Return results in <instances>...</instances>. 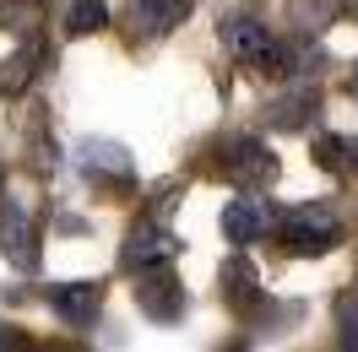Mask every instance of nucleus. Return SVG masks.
Masks as SVG:
<instances>
[{"instance_id":"obj_19","label":"nucleus","mask_w":358,"mask_h":352,"mask_svg":"<svg viewBox=\"0 0 358 352\" xmlns=\"http://www.w3.org/2000/svg\"><path fill=\"white\" fill-rule=\"evenodd\" d=\"M336 6H342V11H348V17H358V0H336Z\"/></svg>"},{"instance_id":"obj_14","label":"nucleus","mask_w":358,"mask_h":352,"mask_svg":"<svg viewBox=\"0 0 358 352\" xmlns=\"http://www.w3.org/2000/svg\"><path fill=\"white\" fill-rule=\"evenodd\" d=\"M255 66H261V76H271V82H293V76L304 71V44H299V38H271Z\"/></svg>"},{"instance_id":"obj_17","label":"nucleus","mask_w":358,"mask_h":352,"mask_svg":"<svg viewBox=\"0 0 358 352\" xmlns=\"http://www.w3.org/2000/svg\"><path fill=\"white\" fill-rule=\"evenodd\" d=\"M315 163L326 174H342L348 168V152H342V135H315Z\"/></svg>"},{"instance_id":"obj_2","label":"nucleus","mask_w":358,"mask_h":352,"mask_svg":"<svg viewBox=\"0 0 358 352\" xmlns=\"http://www.w3.org/2000/svg\"><path fill=\"white\" fill-rule=\"evenodd\" d=\"M223 179H234L239 190H266V184H277V174H282V163H277V152H271L261 135H223Z\"/></svg>"},{"instance_id":"obj_18","label":"nucleus","mask_w":358,"mask_h":352,"mask_svg":"<svg viewBox=\"0 0 358 352\" xmlns=\"http://www.w3.org/2000/svg\"><path fill=\"white\" fill-rule=\"evenodd\" d=\"M336 325H342V347H358V298H342Z\"/></svg>"},{"instance_id":"obj_11","label":"nucleus","mask_w":358,"mask_h":352,"mask_svg":"<svg viewBox=\"0 0 358 352\" xmlns=\"http://www.w3.org/2000/svg\"><path fill=\"white\" fill-rule=\"evenodd\" d=\"M49 60H55V54H49V49H44V38L33 33V38H27V44L17 49V54H11L6 66H0V98H22V92L33 87L38 66H49Z\"/></svg>"},{"instance_id":"obj_6","label":"nucleus","mask_w":358,"mask_h":352,"mask_svg":"<svg viewBox=\"0 0 358 352\" xmlns=\"http://www.w3.org/2000/svg\"><path fill=\"white\" fill-rule=\"evenodd\" d=\"M0 255H6V265H17V271H38V228H33V217H27L17 200L0 206Z\"/></svg>"},{"instance_id":"obj_10","label":"nucleus","mask_w":358,"mask_h":352,"mask_svg":"<svg viewBox=\"0 0 358 352\" xmlns=\"http://www.w3.org/2000/svg\"><path fill=\"white\" fill-rule=\"evenodd\" d=\"M190 6H196V0H131V33L163 38V33H174V27L190 17Z\"/></svg>"},{"instance_id":"obj_8","label":"nucleus","mask_w":358,"mask_h":352,"mask_svg":"<svg viewBox=\"0 0 358 352\" xmlns=\"http://www.w3.org/2000/svg\"><path fill=\"white\" fill-rule=\"evenodd\" d=\"M44 298L66 325H92L98 309H103V282H55L44 287Z\"/></svg>"},{"instance_id":"obj_20","label":"nucleus","mask_w":358,"mask_h":352,"mask_svg":"<svg viewBox=\"0 0 358 352\" xmlns=\"http://www.w3.org/2000/svg\"><path fill=\"white\" fill-rule=\"evenodd\" d=\"M0 190H6V168H0Z\"/></svg>"},{"instance_id":"obj_7","label":"nucleus","mask_w":358,"mask_h":352,"mask_svg":"<svg viewBox=\"0 0 358 352\" xmlns=\"http://www.w3.org/2000/svg\"><path fill=\"white\" fill-rule=\"evenodd\" d=\"M271 228H277V212H271L266 200H255V190H245L239 200H228L223 206V239L228 244H255V239H266Z\"/></svg>"},{"instance_id":"obj_12","label":"nucleus","mask_w":358,"mask_h":352,"mask_svg":"<svg viewBox=\"0 0 358 352\" xmlns=\"http://www.w3.org/2000/svg\"><path fill=\"white\" fill-rule=\"evenodd\" d=\"M315 109H320V92H315L310 82H293L282 98H271L266 119L277 125V131H304V125L315 119Z\"/></svg>"},{"instance_id":"obj_1","label":"nucleus","mask_w":358,"mask_h":352,"mask_svg":"<svg viewBox=\"0 0 358 352\" xmlns=\"http://www.w3.org/2000/svg\"><path fill=\"white\" fill-rule=\"evenodd\" d=\"M277 239L288 255H331L336 244H342V222H336L331 206H293L277 217Z\"/></svg>"},{"instance_id":"obj_5","label":"nucleus","mask_w":358,"mask_h":352,"mask_svg":"<svg viewBox=\"0 0 358 352\" xmlns=\"http://www.w3.org/2000/svg\"><path fill=\"white\" fill-rule=\"evenodd\" d=\"M76 168L92 179V184H131L136 179V163L120 141H103V135H87L76 141Z\"/></svg>"},{"instance_id":"obj_15","label":"nucleus","mask_w":358,"mask_h":352,"mask_svg":"<svg viewBox=\"0 0 358 352\" xmlns=\"http://www.w3.org/2000/svg\"><path fill=\"white\" fill-rule=\"evenodd\" d=\"M109 27V6L103 0H76L66 11V33L71 38H87V33H103Z\"/></svg>"},{"instance_id":"obj_3","label":"nucleus","mask_w":358,"mask_h":352,"mask_svg":"<svg viewBox=\"0 0 358 352\" xmlns=\"http://www.w3.org/2000/svg\"><path fill=\"white\" fill-rule=\"evenodd\" d=\"M136 309H141L147 320H157V325H174L179 314L190 309V298H185L179 277L169 271V261H163V265H147V271H136Z\"/></svg>"},{"instance_id":"obj_13","label":"nucleus","mask_w":358,"mask_h":352,"mask_svg":"<svg viewBox=\"0 0 358 352\" xmlns=\"http://www.w3.org/2000/svg\"><path fill=\"white\" fill-rule=\"evenodd\" d=\"M223 44L234 60H261V49L271 44V27L261 17H228L223 22Z\"/></svg>"},{"instance_id":"obj_9","label":"nucleus","mask_w":358,"mask_h":352,"mask_svg":"<svg viewBox=\"0 0 358 352\" xmlns=\"http://www.w3.org/2000/svg\"><path fill=\"white\" fill-rule=\"evenodd\" d=\"M223 304L234 309V314H245V320L266 304V287H261V277H255V265H250L245 255H228L223 261Z\"/></svg>"},{"instance_id":"obj_4","label":"nucleus","mask_w":358,"mask_h":352,"mask_svg":"<svg viewBox=\"0 0 358 352\" xmlns=\"http://www.w3.org/2000/svg\"><path fill=\"white\" fill-rule=\"evenodd\" d=\"M174 255H179V239L157 217L131 222V233L120 244V265H125V271H147V265H163V261H174Z\"/></svg>"},{"instance_id":"obj_16","label":"nucleus","mask_w":358,"mask_h":352,"mask_svg":"<svg viewBox=\"0 0 358 352\" xmlns=\"http://www.w3.org/2000/svg\"><path fill=\"white\" fill-rule=\"evenodd\" d=\"M6 27H11V33H22V38H33V33L44 27L38 0H6Z\"/></svg>"}]
</instances>
